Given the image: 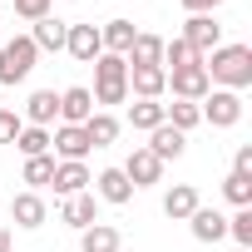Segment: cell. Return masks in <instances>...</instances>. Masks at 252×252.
<instances>
[{"mask_svg":"<svg viewBox=\"0 0 252 252\" xmlns=\"http://www.w3.org/2000/svg\"><path fill=\"white\" fill-rule=\"evenodd\" d=\"M203 69H208V84L242 94V89L252 84V50H247V45H218V50L203 60Z\"/></svg>","mask_w":252,"mask_h":252,"instance_id":"obj_1","label":"cell"},{"mask_svg":"<svg viewBox=\"0 0 252 252\" xmlns=\"http://www.w3.org/2000/svg\"><path fill=\"white\" fill-rule=\"evenodd\" d=\"M94 104H124L129 99V64L124 55H99L94 60Z\"/></svg>","mask_w":252,"mask_h":252,"instance_id":"obj_2","label":"cell"},{"mask_svg":"<svg viewBox=\"0 0 252 252\" xmlns=\"http://www.w3.org/2000/svg\"><path fill=\"white\" fill-rule=\"evenodd\" d=\"M35 60H40V50H35L30 35L0 40V89H5V84H25L30 69H35Z\"/></svg>","mask_w":252,"mask_h":252,"instance_id":"obj_3","label":"cell"},{"mask_svg":"<svg viewBox=\"0 0 252 252\" xmlns=\"http://www.w3.org/2000/svg\"><path fill=\"white\" fill-rule=\"evenodd\" d=\"M198 114L213 124V129H232V124L242 119V94H232V89H208V94L198 99Z\"/></svg>","mask_w":252,"mask_h":252,"instance_id":"obj_4","label":"cell"},{"mask_svg":"<svg viewBox=\"0 0 252 252\" xmlns=\"http://www.w3.org/2000/svg\"><path fill=\"white\" fill-rule=\"evenodd\" d=\"M183 45H188L198 60H208V55L222 45V25H218L213 15H188V25H183Z\"/></svg>","mask_w":252,"mask_h":252,"instance_id":"obj_5","label":"cell"},{"mask_svg":"<svg viewBox=\"0 0 252 252\" xmlns=\"http://www.w3.org/2000/svg\"><path fill=\"white\" fill-rule=\"evenodd\" d=\"M50 149H55V158H60V163H84L94 144L84 139V129H79V124H60V129L50 134Z\"/></svg>","mask_w":252,"mask_h":252,"instance_id":"obj_6","label":"cell"},{"mask_svg":"<svg viewBox=\"0 0 252 252\" xmlns=\"http://www.w3.org/2000/svg\"><path fill=\"white\" fill-rule=\"evenodd\" d=\"M163 89H173V99L198 104L213 84H208V69H203V64H183V69H173V74H168V84H163Z\"/></svg>","mask_w":252,"mask_h":252,"instance_id":"obj_7","label":"cell"},{"mask_svg":"<svg viewBox=\"0 0 252 252\" xmlns=\"http://www.w3.org/2000/svg\"><path fill=\"white\" fill-rule=\"evenodd\" d=\"M64 50L79 60V64H94L99 55H104V40H99V25H69V35H64Z\"/></svg>","mask_w":252,"mask_h":252,"instance_id":"obj_8","label":"cell"},{"mask_svg":"<svg viewBox=\"0 0 252 252\" xmlns=\"http://www.w3.org/2000/svg\"><path fill=\"white\" fill-rule=\"evenodd\" d=\"M60 222H64V227H74V232L94 227V222H99V198H94V193H74V198H64Z\"/></svg>","mask_w":252,"mask_h":252,"instance_id":"obj_9","label":"cell"},{"mask_svg":"<svg viewBox=\"0 0 252 252\" xmlns=\"http://www.w3.org/2000/svg\"><path fill=\"white\" fill-rule=\"evenodd\" d=\"M25 124H35V129H50V124L60 119V94L55 89H35L30 99H25V114H20Z\"/></svg>","mask_w":252,"mask_h":252,"instance_id":"obj_10","label":"cell"},{"mask_svg":"<svg viewBox=\"0 0 252 252\" xmlns=\"http://www.w3.org/2000/svg\"><path fill=\"white\" fill-rule=\"evenodd\" d=\"M124 178H129L134 188H154V183L163 178V163H158L149 149H134V154H129V163H124Z\"/></svg>","mask_w":252,"mask_h":252,"instance_id":"obj_11","label":"cell"},{"mask_svg":"<svg viewBox=\"0 0 252 252\" xmlns=\"http://www.w3.org/2000/svg\"><path fill=\"white\" fill-rule=\"evenodd\" d=\"M94 198H104V203H114V208H124L134 198V183L124 178V168H104L99 178H94Z\"/></svg>","mask_w":252,"mask_h":252,"instance_id":"obj_12","label":"cell"},{"mask_svg":"<svg viewBox=\"0 0 252 252\" xmlns=\"http://www.w3.org/2000/svg\"><path fill=\"white\" fill-rule=\"evenodd\" d=\"M158 163H168V158H183V149H188V134H178V129H168V124H158V129L149 134V144H144Z\"/></svg>","mask_w":252,"mask_h":252,"instance_id":"obj_13","label":"cell"},{"mask_svg":"<svg viewBox=\"0 0 252 252\" xmlns=\"http://www.w3.org/2000/svg\"><path fill=\"white\" fill-rule=\"evenodd\" d=\"M89 168L84 163H55V178H50V188L60 193V198H74V193H89Z\"/></svg>","mask_w":252,"mask_h":252,"instance_id":"obj_14","label":"cell"},{"mask_svg":"<svg viewBox=\"0 0 252 252\" xmlns=\"http://www.w3.org/2000/svg\"><path fill=\"white\" fill-rule=\"evenodd\" d=\"M10 213H15V227H30V232H35V227H45V218H50V213H45V198H40V193H30V188L10 198Z\"/></svg>","mask_w":252,"mask_h":252,"instance_id":"obj_15","label":"cell"},{"mask_svg":"<svg viewBox=\"0 0 252 252\" xmlns=\"http://www.w3.org/2000/svg\"><path fill=\"white\" fill-rule=\"evenodd\" d=\"M163 84H168V74H163L158 64H129V89H134L139 99H158Z\"/></svg>","mask_w":252,"mask_h":252,"instance_id":"obj_16","label":"cell"},{"mask_svg":"<svg viewBox=\"0 0 252 252\" xmlns=\"http://www.w3.org/2000/svg\"><path fill=\"white\" fill-rule=\"evenodd\" d=\"M89 114H94V94L84 84H74V89L60 94V124H84Z\"/></svg>","mask_w":252,"mask_h":252,"instance_id":"obj_17","label":"cell"},{"mask_svg":"<svg viewBox=\"0 0 252 252\" xmlns=\"http://www.w3.org/2000/svg\"><path fill=\"white\" fill-rule=\"evenodd\" d=\"M198 208H203V203H198V188H193V183H178V188L163 193V213H168L173 222H188Z\"/></svg>","mask_w":252,"mask_h":252,"instance_id":"obj_18","label":"cell"},{"mask_svg":"<svg viewBox=\"0 0 252 252\" xmlns=\"http://www.w3.org/2000/svg\"><path fill=\"white\" fill-rule=\"evenodd\" d=\"M188 227H193L198 242H222V237H227V218H222L218 208H198V213L188 218Z\"/></svg>","mask_w":252,"mask_h":252,"instance_id":"obj_19","label":"cell"},{"mask_svg":"<svg viewBox=\"0 0 252 252\" xmlns=\"http://www.w3.org/2000/svg\"><path fill=\"white\" fill-rule=\"evenodd\" d=\"M79 129H84V139H89L94 149H109V144L119 139V119H114V114H104V109H94V114L79 124Z\"/></svg>","mask_w":252,"mask_h":252,"instance_id":"obj_20","label":"cell"},{"mask_svg":"<svg viewBox=\"0 0 252 252\" xmlns=\"http://www.w3.org/2000/svg\"><path fill=\"white\" fill-rule=\"evenodd\" d=\"M99 40H104V55H129L139 30H134V20H109V25H99Z\"/></svg>","mask_w":252,"mask_h":252,"instance_id":"obj_21","label":"cell"},{"mask_svg":"<svg viewBox=\"0 0 252 252\" xmlns=\"http://www.w3.org/2000/svg\"><path fill=\"white\" fill-rule=\"evenodd\" d=\"M64 35H69V25H64L60 15H45V20H35V30H30L35 50H64Z\"/></svg>","mask_w":252,"mask_h":252,"instance_id":"obj_22","label":"cell"},{"mask_svg":"<svg viewBox=\"0 0 252 252\" xmlns=\"http://www.w3.org/2000/svg\"><path fill=\"white\" fill-rule=\"evenodd\" d=\"M124 64H158V69H163V40H158V35H144V30H139V40L129 45Z\"/></svg>","mask_w":252,"mask_h":252,"instance_id":"obj_23","label":"cell"},{"mask_svg":"<svg viewBox=\"0 0 252 252\" xmlns=\"http://www.w3.org/2000/svg\"><path fill=\"white\" fill-rule=\"evenodd\" d=\"M79 252H119V227L109 222H94L79 232Z\"/></svg>","mask_w":252,"mask_h":252,"instance_id":"obj_24","label":"cell"},{"mask_svg":"<svg viewBox=\"0 0 252 252\" xmlns=\"http://www.w3.org/2000/svg\"><path fill=\"white\" fill-rule=\"evenodd\" d=\"M129 124L144 129V134H154L158 124H168V119H163V104L158 99H139V104H129Z\"/></svg>","mask_w":252,"mask_h":252,"instance_id":"obj_25","label":"cell"},{"mask_svg":"<svg viewBox=\"0 0 252 252\" xmlns=\"http://www.w3.org/2000/svg\"><path fill=\"white\" fill-rule=\"evenodd\" d=\"M163 119H168V129H178V134H188L193 124H203L198 104H188V99H173V104H163Z\"/></svg>","mask_w":252,"mask_h":252,"instance_id":"obj_26","label":"cell"},{"mask_svg":"<svg viewBox=\"0 0 252 252\" xmlns=\"http://www.w3.org/2000/svg\"><path fill=\"white\" fill-rule=\"evenodd\" d=\"M55 163H60L55 154H40V158H25V173H20V183H30V193H35V188H45V183L55 178Z\"/></svg>","mask_w":252,"mask_h":252,"instance_id":"obj_27","label":"cell"},{"mask_svg":"<svg viewBox=\"0 0 252 252\" xmlns=\"http://www.w3.org/2000/svg\"><path fill=\"white\" fill-rule=\"evenodd\" d=\"M15 149H20L25 158H40V154H50V129H35V124H25V129L15 134Z\"/></svg>","mask_w":252,"mask_h":252,"instance_id":"obj_28","label":"cell"},{"mask_svg":"<svg viewBox=\"0 0 252 252\" xmlns=\"http://www.w3.org/2000/svg\"><path fill=\"white\" fill-rule=\"evenodd\" d=\"M222 198H227L232 208H252V178L227 173V178H222Z\"/></svg>","mask_w":252,"mask_h":252,"instance_id":"obj_29","label":"cell"},{"mask_svg":"<svg viewBox=\"0 0 252 252\" xmlns=\"http://www.w3.org/2000/svg\"><path fill=\"white\" fill-rule=\"evenodd\" d=\"M227 232L237 237V247H252V208H237L227 218Z\"/></svg>","mask_w":252,"mask_h":252,"instance_id":"obj_30","label":"cell"},{"mask_svg":"<svg viewBox=\"0 0 252 252\" xmlns=\"http://www.w3.org/2000/svg\"><path fill=\"white\" fill-rule=\"evenodd\" d=\"M15 15L20 20H45V15H55V0H15Z\"/></svg>","mask_w":252,"mask_h":252,"instance_id":"obj_31","label":"cell"},{"mask_svg":"<svg viewBox=\"0 0 252 252\" xmlns=\"http://www.w3.org/2000/svg\"><path fill=\"white\" fill-rule=\"evenodd\" d=\"M25 129V119L15 109H0V144H15V134Z\"/></svg>","mask_w":252,"mask_h":252,"instance_id":"obj_32","label":"cell"},{"mask_svg":"<svg viewBox=\"0 0 252 252\" xmlns=\"http://www.w3.org/2000/svg\"><path fill=\"white\" fill-rule=\"evenodd\" d=\"M232 173L252 178V144H242V149H237V158H232Z\"/></svg>","mask_w":252,"mask_h":252,"instance_id":"obj_33","label":"cell"},{"mask_svg":"<svg viewBox=\"0 0 252 252\" xmlns=\"http://www.w3.org/2000/svg\"><path fill=\"white\" fill-rule=\"evenodd\" d=\"M178 5H183L188 15H213V10L222 5V0H178Z\"/></svg>","mask_w":252,"mask_h":252,"instance_id":"obj_34","label":"cell"},{"mask_svg":"<svg viewBox=\"0 0 252 252\" xmlns=\"http://www.w3.org/2000/svg\"><path fill=\"white\" fill-rule=\"evenodd\" d=\"M0 252H10V232L5 227H0Z\"/></svg>","mask_w":252,"mask_h":252,"instance_id":"obj_35","label":"cell"},{"mask_svg":"<svg viewBox=\"0 0 252 252\" xmlns=\"http://www.w3.org/2000/svg\"><path fill=\"white\" fill-rule=\"evenodd\" d=\"M0 40H5V20H0Z\"/></svg>","mask_w":252,"mask_h":252,"instance_id":"obj_36","label":"cell"},{"mask_svg":"<svg viewBox=\"0 0 252 252\" xmlns=\"http://www.w3.org/2000/svg\"><path fill=\"white\" fill-rule=\"evenodd\" d=\"M237 252H252V247H237Z\"/></svg>","mask_w":252,"mask_h":252,"instance_id":"obj_37","label":"cell"},{"mask_svg":"<svg viewBox=\"0 0 252 252\" xmlns=\"http://www.w3.org/2000/svg\"><path fill=\"white\" fill-rule=\"evenodd\" d=\"M0 109H5V104H0Z\"/></svg>","mask_w":252,"mask_h":252,"instance_id":"obj_38","label":"cell"}]
</instances>
